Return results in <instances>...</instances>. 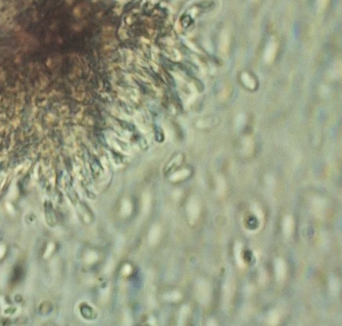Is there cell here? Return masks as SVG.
<instances>
[{
    "label": "cell",
    "mask_w": 342,
    "mask_h": 326,
    "mask_svg": "<svg viewBox=\"0 0 342 326\" xmlns=\"http://www.w3.org/2000/svg\"><path fill=\"white\" fill-rule=\"evenodd\" d=\"M174 30L177 32H180L181 31V26L180 23H178V21H176L175 23H174Z\"/></svg>",
    "instance_id": "obj_1"
},
{
    "label": "cell",
    "mask_w": 342,
    "mask_h": 326,
    "mask_svg": "<svg viewBox=\"0 0 342 326\" xmlns=\"http://www.w3.org/2000/svg\"><path fill=\"white\" fill-rule=\"evenodd\" d=\"M73 1H74V0H66V1L68 2V4H71L72 2Z\"/></svg>",
    "instance_id": "obj_2"
}]
</instances>
